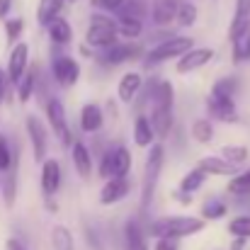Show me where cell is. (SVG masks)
<instances>
[{
    "mask_svg": "<svg viewBox=\"0 0 250 250\" xmlns=\"http://www.w3.org/2000/svg\"><path fill=\"white\" fill-rule=\"evenodd\" d=\"M207 221L202 216H163V219H156L151 224V236L153 238H187V236H194L199 231H204Z\"/></svg>",
    "mask_w": 250,
    "mask_h": 250,
    "instance_id": "6da1fadb",
    "label": "cell"
},
{
    "mask_svg": "<svg viewBox=\"0 0 250 250\" xmlns=\"http://www.w3.org/2000/svg\"><path fill=\"white\" fill-rule=\"evenodd\" d=\"M163 163H166V146L163 144H151V151L146 156V167H144V185H141V207L148 209L151 199L156 194L161 172H163Z\"/></svg>",
    "mask_w": 250,
    "mask_h": 250,
    "instance_id": "7a4b0ae2",
    "label": "cell"
},
{
    "mask_svg": "<svg viewBox=\"0 0 250 250\" xmlns=\"http://www.w3.org/2000/svg\"><path fill=\"white\" fill-rule=\"evenodd\" d=\"M119 32H117V22L109 15H92L87 22V32H85V44L92 49H107L117 42Z\"/></svg>",
    "mask_w": 250,
    "mask_h": 250,
    "instance_id": "3957f363",
    "label": "cell"
},
{
    "mask_svg": "<svg viewBox=\"0 0 250 250\" xmlns=\"http://www.w3.org/2000/svg\"><path fill=\"white\" fill-rule=\"evenodd\" d=\"M192 46H194V39H192V37H182V34L167 37L166 42H161L158 46H153V49L146 54L144 63H146V68H153V66H158V63L180 59V56H182L187 49H192Z\"/></svg>",
    "mask_w": 250,
    "mask_h": 250,
    "instance_id": "277c9868",
    "label": "cell"
},
{
    "mask_svg": "<svg viewBox=\"0 0 250 250\" xmlns=\"http://www.w3.org/2000/svg\"><path fill=\"white\" fill-rule=\"evenodd\" d=\"M44 112H46V122H49V129L54 131V136L63 146H71L73 144V134H71V126H68V119H66L63 102L59 97H49L46 104H44Z\"/></svg>",
    "mask_w": 250,
    "mask_h": 250,
    "instance_id": "5b68a950",
    "label": "cell"
},
{
    "mask_svg": "<svg viewBox=\"0 0 250 250\" xmlns=\"http://www.w3.org/2000/svg\"><path fill=\"white\" fill-rule=\"evenodd\" d=\"M131 170V153L129 148L124 146H114L109 148L104 156H102V163H100V175L107 180V177H126Z\"/></svg>",
    "mask_w": 250,
    "mask_h": 250,
    "instance_id": "8992f818",
    "label": "cell"
},
{
    "mask_svg": "<svg viewBox=\"0 0 250 250\" xmlns=\"http://www.w3.org/2000/svg\"><path fill=\"white\" fill-rule=\"evenodd\" d=\"M51 76L61 87H73L81 81V63L73 56L56 54L54 61H51Z\"/></svg>",
    "mask_w": 250,
    "mask_h": 250,
    "instance_id": "52a82bcc",
    "label": "cell"
},
{
    "mask_svg": "<svg viewBox=\"0 0 250 250\" xmlns=\"http://www.w3.org/2000/svg\"><path fill=\"white\" fill-rule=\"evenodd\" d=\"M211 59H214V49L211 46H192L180 59H175L177 61L175 63V71L182 73V76H187V73H194V71L204 68Z\"/></svg>",
    "mask_w": 250,
    "mask_h": 250,
    "instance_id": "ba28073f",
    "label": "cell"
},
{
    "mask_svg": "<svg viewBox=\"0 0 250 250\" xmlns=\"http://www.w3.org/2000/svg\"><path fill=\"white\" fill-rule=\"evenodd\" d=\"M207 109H209V117L216 119V122H226V124L238 122L236 100H233L231 95H216V92H209V97H207Z\"/></svg>",
    "mask_w": 250,
    "mask_h": 250,
    "instance_id": "9c48e42d",
    "label": "cell"
},
{
    "mask_svg": "<svg viewBox=\"0 0 250 250\" xmlns=\"http://www.w3.org/2000/svg\"><path fill=\"white\" fill-rule=\"evenodd\" d=\"M139 51H141V49L134 46V44H119V42H114L112 46L100 49L97 61H100L102 66H119V63H126L129 59H136Z\"/></svg>",
    "mask_w": 250,
    "mask_h": 250,
    "instance_id": "30bf717a",
    "label": "cell"
},
{
    "mask_svg": "<svg viewBox=\"0 0 250 250\" xmlns=\"http://www.w3.org/2000/svg\"><path fill=\"white\" fill-rule=\"evenodd\" d=\"M27 134H29V144H32V153H34V161L42 163L46 158V146H49V134L44 129V124L29 114L27 117Z\"/></svg>",
    "mask_w": 250,
    "mask_h": 250,
    "instance_id": "8fae6325",
    "label": "cell"
},
{
    "mask_svg": "<svg viewBox=\"0 0 250 250\" xmlns=\"http://www.w3.org/2000/svg\"><path fill=\"white\" fill-rule=\"evenodd\" d=\"M27 66H29V46L24 42H20V44L12 46L10 59H7V81L10 83H17L24 76Z\"/></svg>",
    "mask_w": 250,
    "mask_h": 250,
    "instance_id": "7c38bea8",
    "label": "cell"
},
{
    "mask_svg": "<svg viewBox=\"0 0 250 250\" xmlns=\"http://www.w3.org/2000/svg\"><path fill=\"white\" fill-rule=\"evenodd\" d=\"M129 194V180L126 177H107V182L100 187V204L109 207L122 202Z\"/></svg>",
    "mask_w": 250,
    "mask_h": 250,
    "instance_id": "4fadbf2b",
    "label": "cell"
},
{
    "mask_svg": "<svg viewBox=\"0 0 250 250\" xmlns=\"http://www.w3.org/2000/svg\"><path fill=\"white\" fill-rule=\"evenodd\" d=\"M61 187V166L56 158H44L42 161V192L46 197H54Z\"/></svg>",
    "mask_w": 250,
    "mask_h": 250,
    "instance_id": "5bb4252c",
    "label": "cell"
},
{
    "mask_svg": "<svg viewBox=\"0 0 250 250\" xmlns=\"http://www.w3.org/2000/svg\"><path fill=\"white\" fill-rule=\"evenodd\" d=\"M141 87H144V78H141L139 71L124 73V76L119 78V85H117V97H119V102L131 104V102L136 100V95L141 92Z\"/></svg>",
    "mask_w": 250,
    "mask_h": 250,
    "instance_id": "9a60e30c",
    "label": "cell"
},
{
    "mask_svg": "<svg viewBox=\"0 0 250 250\" xmlns=\"http://www.w3.org/2000/svg\"><path fill=\"white\" fill-rule=\"evenodd\" d=\"M197 166L202 167L207 175H216V177H233L236 172H241V166L229 163V161L221 158V156H204Z\"/></svg>",
    "mask_w": 250,
    "mask_h": 250,
    "instance_id": "2e32d148",
    "label": "cell"
},
{
    "mask_svg": "<svg viewBox=\"0 0 250 250\" xmlns=\"http://www.w3.org/2000/svg\"><path fill=\"white\" fill-rule=\"evenodd\" d=\"M71 161H73L76 172L83 180H90V175H92V156H90V148L85 146L83 141H73L71 144Z\"/></svg>",
    "mask_w": 250,
    "mask_h": 250,
    "instance_id": "e0dca14e",
    "label": "cell"
},
{
    "mask_svg": "<svg viewBox=\"0 0 250 250\" xmlns=\"http://www.w3.org/2000/svg\"><path fill=\"white\" fill-rule=\"evenodd\" d=\"M229 39L233 46V61L236 63L250 61V22L243 24L241 29H236L233 34H229Z\"/></svg>",
    "mask_w": 250,
    "mask_h": 250,
    "instance_id": "ac0fdd59",
    "label": "cell"
},
{
    "mask_svg": "<svg viewBox=\"0 0 250 250\" xmlns=\"http://www.w3.org/2000/svg\"><path fill=\"white\" fill-rule=\"evenodd\" d=\"M177 5H180V0H153V7H151L153 24H158V27L172 24L175 15H177Z\"/></svg>",
    "mask_w": 250,
    "mask_h": 250,
    "instance_id": "d6986e66",
    "label": "cell"
},
{
    "mask_svg": "<svg viewBox=\"0 0 250 250\" xmlns=\"http://www.w3.org/2000/svg\"><path fill=\"white\" fill-rule=\"evenodd\" d=\"M151 102H153V109L172 112V104H175V87H172V83L170 81H156Z\"/></svg>",
    "mask_w": 250,
    "mask_h": 250,
    "instance_id": "ffe728a7",
    "label": "cell"
},
{
    "mask_svg": "<svg viewBox=\"0 0 250 250\" xmlns=\"http://www.w3.org/2000/svg\"><path fill=\"white\" fill-rule=\"evenodd\" d=\"M46 32H49L51 44H56V46H66V44L73 42V29H71L68 20H63L61 15L54 17V20L46 24Z\"/></svg>",
    "mask_w": 250,
    "mask_h": 250,
    "instance_id": "44dd1931",
    "label": "cell"
},
{
    "mask_svg": "<svg viewBox=\"0 0 250 250\" xmlns=\"http://www.w3.org/2000/svg\"><path fill=\"white\" fill-rule=\"evenodd\" d=\"M131 134H134V144L139 146V148H148L151 144H156V131H153V126H151V119L148 117H144V114H139L136 117V122H134V129H131Z\"/></svg>",
    "mask_w": 250,
    "mask_h": 250,
    "instance_id": "7402d4cb",
    "label": "cell"
},
{
    "mask_svg": "<svg viewBox=\"0 0 250 250\" xmlns=\"http://www.w3.org/2000/svg\"><path fill=\"white\" fill-rule=\"evenodd\" d=\"M104 124V117H102V109L95 104V102H87L81 109V129L85 134H97Z\"/></svg>",
    "mask_w": 250,
    "mask_h": 250,
    "instance_id": "603a6c76",
    "label": "cell"
},
{
    "mask_svg": "<svg viewBox=\"0 0 250 250\" xmlns=\"http://www.w3.org/2000/svg\"><path fill=\"white\" fill-rule=\"evenodd\" d=\"M117 32L124 39H139L144 32V20L136 15H117Z\"/></svg>",
    "mask_w": 250,
    "mask_h": 250,
    "instance_id": "cb8c5ba5",
    "label": "cell"
},
{
    "mask_svg": "<svg viewBox=\"0 0 250 250\" xmlns=\"http://www.w3.org/2000/svg\"><path fill=\"white\" fill-rule=\"evenodd\" d=\"M124 243H126V250H148L146 233L136 221H129L124 226Z\"/></svg>",
    "mask_w": 250,
    "mask_h": 250,
    "instance_id": "d4e9b609",
    "label": "cell"
},
{
    "mask_svg": "<svg viewBox=\"0 0 250 250\" xmlns=\"http://www.w3.org/2000/svg\"><path fill=\"white\" fill-rule=\"evenodd\" d=\"M204 182H207V172L197 166V167H192V170L180 180L177 189H180V192H185V194H194L197 189H202V187H204Z\"/></svg>",
    "mask_w": 250,
    "mask_h": 250,
    "instance_id": "484cf974",
    "label": "cell"
},
{
    "mask_svg": "<svg viewBox=\"0 0 250 250\" xmlns=\"http://www.w3.org/2000/svg\"><path fill=\"white\" fill-rule=\"evenodd\" d=\"M63 10V0H39V7H37V22L42 27H46L54 17H59Z\"/></svg>",
    "mask_w": 250,
    "mask_h": 250,
    "instance_id": "4316f807",
    "label": "cell"
},
{
    "mask_svg": "<svg viewBox=\"0 0 250 250\" xmlns=\"http://www.w3.org/2000/svg\"><path fill=\"white\" fill-rule=\"evenodd\" d=\"M189 134H192V139H194L197 144H209V141L214 139V124H211V119H209V117L194 119Z\"/></svg>",
    "mask_w": 250,
    "mask_h": 250,
    "instance_id": "83f0119b",
    "label": "cell"
},
{
    "mask_svg": "<svg viewBox=\"0 0 250 250\" xmlns=\"http://www.w3.org/2000/svg\"><path fill=\"white\" fill-rule=\"evenodd\" d=\"M229 194L233 197H248L250 194V167L248 170H241L236 172L233 177H229Z\"/></svg>",
    "mask_w": 250,
    "mask_h": 250,
    "instance_id": "f1b7e54d",
    "label": "cell"
},
{
    "mask_svg": "<svg viewBox=\"0 0 250 250\" xmlns=\"http://www.w3.org/2000/svg\"><path fill=\"white\" fill-rule=\"evenodd\" d=\"M51 246H54V250H76L73 233L68 231V226L59 224L51 229Z\"/></svg>",
    "mask_w": 250,
    "mask_h": 250,
    "instance_id": "f546056e",
    "label": "cell"
},
{
    "mask_svg": "<svg viewBox=\"0 0 250 250\" xmlns=\"http://www.w3.org/2000/svg\"><path fill=\"white\" fill-rule=\"evenodd\" d=\"M17 97L20 102H29L34 90H37V71H24V76L17 81Z\"/></svg>",
    "mask_w": 250,
    "mask_h": 250,
    "instance_id": "4dcf8cb0",
    "label": "cell"
},
{
    "mask_svg": "<svg viewBox=\"0 0 250 250\" xmlns=\"http://www.w3.org/2000/svg\"><path fill=\"white\" fill-rule=\"evenodd\" d=\"M250 148L248 146H238V144H226L221 146V158H226L229 163H236V166H243L248 161Z\"/></svg>",
    "mask_w": 250,
    "mask_h": 250,
    "instance_id": "1f68e13d",
    "label": "cell"
},
{
    "mask_svg": "<svg viewBox=\"0 0 250 250\" xmlns=\"http://www.w3.org/2000/svg\"><path fill=\"white\" fill-rule=\"evenodd\" d=\"M197 15H199V12H197V5L185 0V2H180V5H177L175 22H177L180 27H185V29H187V27H192V24L197 22Z\"/></svg>",
    "mask_w": 250,
    "mask_h": 250,
    "instance_id": "d6a6232c",
    "label": "cell"
},
{
    "mask_svg": "<svg viewBox=\"0 0 250 250\" xmlns=\"http://www.w3.org/2000/svg\"><path fill=\"white\" fill-rule=\"evenodd\" d=\"M226 214H229V204L221 202V199L204 202V207H202V219L204 221H216V219H224Z\"/></svg>",
    "mask_w": 250,
    "mask_h": 250,
    "instance_id": "836d02e7",
    "label": "cell"
},
{
    "mask_svg": "<svg viewBox=\"0 0 250 250\" xmlns=\"http://www.w3.org/2000/svg\"><path fill=\"white\" fill-rule=\"evenodd\" d=\"M248 22H250V0H236V12H233L229 34H233L236 29H241V27L248 24Z\"/></svg>",
    "mask_w": 250,
    "mask_h": 250,
    "instance_id": "e575fe53",
    "label": "cell"
},
{
    "mask_svg": "<svg viewBox=\"0 0 250 250\" xmlns=\"http://www.w3.org/2000/svg\"><path fill=\"white\" fill-rule=\"evenodd\" d=\"M229 233L233 238H250V214H238L229 221Z\"/></svg>",
    "mask_w": 250,
    "mask_h": 250,
    "instance_id": "d590c367",
    "label": "cell"
},
{
    "mask_svg": "<svg viewBox=\"0 0 250 250\" xmlns=\"http://www.w3.org/2000/svg\"><path fill=\"white\" fill-rule=\"evenodd\" d=\"M238 85H241V81H238V76H224V78H219L216 83H214V87H211V92H216V95H236L238 92Z\"/></svg>",
    "mask_w": 250,
    "mask_h": 250,
    "instance_id": "8d00e7d4",
    "label": "cell"
},
{
    "mask_svg": "<svg viewBox=\"0 0 250 250\" xmlns=\"http://www.w3.org/2000/svg\"><path fill=\"white\" fill-rule=\"evenodd\" d=\"M2 194H5V204L12 207V202L17 197V167L15 166L7 170V177H5V185H2Z\"/></svg>",
    "mask_w": 250,
    "mask_h": 250,
    "instance_id": "74e56055",
    "label": "cell"
},
{
    "mask_svg": "<svg viewBox=\"0 0 250 250\" xmlns=\"http://www.w3.org/2000/svg\"><path fill=\"white\" fill-rule=\"evenodd\" d=\"M12 167V148L5 134H0V172H7Z\"/></svg>",
    "mask_w": 250,
    "mask_h": 250,
    "instance_id": "f35d334b",
    "label": "cell"
},
{
    "mask_svg": "<svg viewBox=\"0 0 250 250\" xmlns=\"http://www.w3.org/2000/svg\"><path fill=\"white\" fill-rule=\"evenodd\" d=\"M22 29H24V22H22L20 17L5 20V32H7V42H10V44H15V42H17V37L22 34Z\"/></svg>",
    "mask_w": 250,
    "mask_h": 250,
    "instance_id": "ab89813d",
    "label": "cell"
},
{
    "mask_svg": "<svg viewBox=\"0 0 250 250\" xmlns=\"http://www.w3.org/2000/svg\"><path fill=\"white\" fill-rule=\"evenodd\" d=\"M90 5L102 10V12H117L124 5V0H90Z\"/></svg>",
    "mask_w": 250,
    "mask_h": 250,
    "instance_id": "60d3db41",
    "label": "cell"
},
{
    "mask_svg": "<svg viewBox=\"0 0 250 250\" xmlns=\"http://www.w3.org/2000/svg\"><path fill=\"white\" fill-rule=\"evenodd\" d=\"M153 250H177V241L175 238H156Z\"/></svg>",
    "mask_w": 250,
    "mask_h": 250,
    "instance_id": "b9f144b4",
    "label": "cell"
},
{
    "mask_svg": "<svg viewBox=\"0 0 250 250\" xmlns=\"http://www.w3.org/2000/svg\"><path fill=\"white\" fill-rule=\"evenodd\" d=\"M7 73L0 68V102H5V97H7Z\"/></svg>",
    "mask_w": 250,
    "mask_h": 250,
    "instance_id": "7bdbcfd3",
    "label": "cell"
},
{
    "mask_svg": "<svg viewBox=\"0 0 250 250\" xmlns=\"http://www.w3.org/2000/svg\"><path fill=\"white\" fill-rule=\"evenodd\" d=\"M5 250H27L17 238H7V243H5Z\"/></svg>",
    "mask_w": 250,
    "mask_h": 250,
    "instance_id": "ee69618b",
    "label": "cell"
},
{
    "mask_svg": "<svg viewBox=\"0 0 250 250\" xmlns=\"http://www.w3.org/2000/svg\"><path fill=\"white\" fill-rule=\"evenodd\" d=\"M12 7V0H0V17H5Z\"/></svg>",
    "mask_w": 250,
    "mask_h": 250,
    "instance_id": "f6af8a7d",
    "label": "cell"
},
{
    "mask_svg": "<svg viewBox=\"0 0 250 250\" xmlns=\"http://www.w3.org/2000/svg\"><path fill=\"white\" fill-rule=\"evenodd\" d=\"M246 243H248V238H236V241L231 243V250H243Z\"/></svg>",
    "mask_w": 250,
    "mask_h": 250,
    "instance_id": "bcb514c9",
    "label": "cell"
},
{
    "mask_svg": "<svg viewBox=\"0 0 250 250\" xmlns=\"http://www.w3.org/2000/svg\"><path fill=\"white\" fill-rule=\"evenodd\" d=\"M71 2H76V0H71Z\"/></svg>",
    "mask_w": 250,
    "mask_h": 250,
    "instance_id": "7dc6e473",
    "label": "cell"
}]
</instances>
